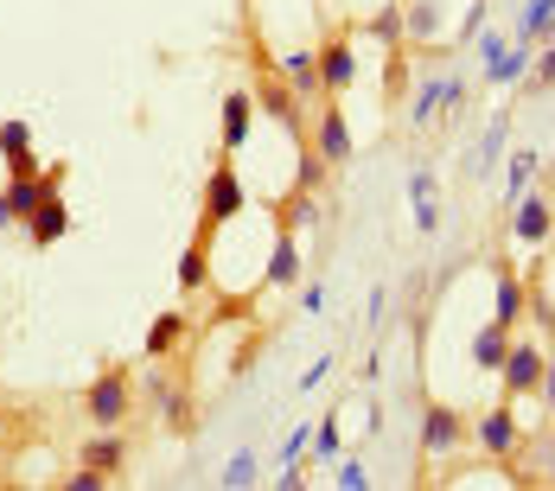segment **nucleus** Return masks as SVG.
<instances>
[{"mask_svg": "<svg viewBox=\"0 0 555 491\" xmlns=\"http://www.w3.org/2000/svg\"><path fill=\"white\" fill-rule=\"evenodd\" d=\"M517 39H530V46L543 39V46H550V39H555V0H524V20H517Z\"/></svg>", "mask_w": 555, "mask_h": 491, "instance_id": "obj_27", "label": "nucleus"}, {"mask_svg": "<svg viewBox=\"0 0 555 491\" xmlns=\"http://www.w3.org/2000/svg\"><path fill=\"white\" fill-rule=\"evenodd\" d=\"M275 70H281V83H287L294 96H326V90H320V46L275 52Z\"/></svg>", "mask_w": 555, "mask_h": 491, "instance_id": "obj_9", "label": "nucleus"}, {"mask_svg": "<svg viewBox=\"0 0 555 491\" xmlns=\"http://www.w3.org/2000/svg\"><path fill=\"white\" fill-rule=\"evenodd\" d=\"M249 128H256V90H230V96H223V147L243 154Z\"/></svg>", "mask_w": 555, "mask_h": 491, "instance_id": "obj_17", "label": "nucleus"}, {"mask_svg": "<svg viewBox=\"0 0 555 491\" xmlns=\"http://www.w3.org/2000/svg\"><path fill=\"white\" fill-rule=\"evenodd\" d=\"M96 486H109V479H103V473H90V466H77V473L64 479V491H96Z\"/></svg>", "mask_w": 555, "mask_h": 491, "instance_id": "obj_37", "label": "nucleus"}, {"mask_svg": "<svg viewBox=\"0 0 555 491\" xmlns=\"http://www.w3.org/2000/svg\"><path fill=\"white\" fill-rule=\"evenodd\" d=\"M409 205H415V230H441V185H435V172L428 166H415L409 172Z\"/></svg>", "mask_w": 555, "mask_h": 491, "instance_id": "obj_16", "label": "nucleus"}, {"mask_svg": "<svg viewBox=\"0 0 555 491\" xmlns=\"http://www.w3.org/2000/svg\"><path fill=\"white\" fill-rule=\"evenodd\" d=\"M338 486H345V491H371L377 479H371V473H364L358 460H345V466H338Z\"/></svg>", "mask_w": 555, "mask_h": 491, "instance_id": "obj_35", "label": "nucleus"}, {"mask_svg": "<svg viewBox=\"0 0 555 491\" xmlns=\"http://www.w3.org/2000/svg\"><path fill=\"white\" fill-rule=\"evenodd\" d=\"M460 90H466L460 77H428V83L415 90V103H409V128H428L441 109H453V103H460Z\"/></svg>", "mask_w": 555, "mask_h": 491, "instance_id": "obj_13", "label": "nucleus"}, {"mask_svg": "<svg viewBox=\"0 0 555 491\" xmlns=\"http://www.w3.org/2000/svg\"><path fill=\"white\" fill-rule=\"evenodd\" d=\"M294 281H300V243H294V230H275V249H269L262 287H294Z\"/></svg>", "mask_w": 555, "mask_h": 491, "instance_id": "obj_19", "label": "nucleus"}, {"mask_svg": "<svg viewBox=\"0 0 555 491\" xmlns=\"http://www.w3.org/2000/svg\"><path fill=\"white\" fill-rule=\"evenodd\" d=\"M313 453H320V460H338V453H345V435H338V422H320V428H313Z\"/></svg>", "mask_w": 555, "mask_h": 491, "instance_id": "obj_33", "label": "nucleus"}, {"mask_svg": "<svg viewBox=\"0 0 555 491\" xmlns=\"http://www.w3.org/2000/svg\"><path fill=\"white\" fill-rule=\"evenodd\" d=\"M504 46H511V39H504V33H492V26L479 33V57H486V64H499V57H504Z\"/></svg>", "mask_w": 555, "mask_h": 491, "instance_id": "obj_36", "label": "nucleus"}, {"mask_svg": "<svg viewBox=\"0 0 555 491\" xmlns=\"http://www.w3.org/2000/svg\"><path fill=\"white\" fill-rule=\"evenodd\" d=\"M333 371H338L333 358H320V364H313V371H307V377H300V389H320V383L333 377Z\"/></svg>", "mask_w": 555, "mask_h": 491, "instance_id": "obj_38", "label": "nucleus"}, {"mask_svg": "<svg viewBox=\"0 0 555 491\" xmlns=\"http://www.w3.org/2000/svg\"><path fill=\"white\" fill-rule=\"evenodd\" d=\"M351 33H371V39H377V46H389V52H402V46H409V20H402V7H396V0L371 7Z\"/></svg>", "mask_w": 555, "mask_h": 491, "instance_id": "obj_15", "label": "nucleus"}, {"mask_svg": "<svg viewBox=\"0 0 555 491\" xmlns=\"http://www.w3.org/2000/svg\"><path fill=\"white\" fill-rule=\"evenodd\" d=\"M77 466H90V473H103V479H115V473L128 466V440H121V428H96V435L83 440Z\"/></svg>", "mask_w": 555, "mask_h": 491, "instance_id": "obj_11", "label": "nucleus"}, {"mask_svg": "<svg viewBox=\"0 0 555 491\" xmlns=\"http://www.w3.org/2000/svg\"><path fill=\"white\" fill-rule=\"evenodd\" d=\"M275 218H281V230H313L320 223V192L294 185L287 198H275Z\"/></svg>", "mask_w": 555, "mask_h": 491, "instance_id": "obj_22", "label": "nucleus"}, {"mask_svg": "<svg viewBox=\"0 0 555 491\" xmlns=\"http://www.w3.org/2000/svg\"><path fill=\"white\" fill-rule=\"evenodd\" d=\"M524 313H530V287L504 269V262H492V320L499 326H517Z\"/></svg>", "mask_w": 555, "mask_h": 491, "instance_id": "obj_10", "label": "nucleus"}, {"mask_svg": "<svg viewBox=\"0 0 555 491\" xmlns=\"http://www.w3.org/2000/svg\"><path fill=\"white\" fill-rule=\"evenodd\" d=\"M537 179H543V160H537V147H517V154L504 160V198L517 205V198H524Z\"/></svg>", "mask_w": 555, "mask_h": 491, "instance_id": "obj_23", "label": "nucleus"}, {"mask_svg": "<svg viewBox=\"0 0 555 491\" xmlns=\"http://www.w3.org/2000/svg\"><path fill=\"white\" fill-rule=\"evenodd\" d=\"M524 447H530V466H537V473H530V479H555V435H524Z\"/></svg>", "mask_w": 555, "mask_h": 491, "instance_id": "obj_31", "label": "nucleus"}, {"mask_svg": "<svg viewBox=\"0 0 555 491\" xmlns=\"http://www.w3.org/2000/svg\"><path fill=\"white\" fill-rule=\"evenodd\" d=\"M172 345H185V313H160V320L147 326V345H141V351H147V358L160 364V358H167Z\"/></svg>", "mask_w": 555, "mask_h": 491, "instance_id": "obj_26", "label": "nucleus"}, {"mask_svg": "<svg viewBox=\"0 0 555 491\" xmlns=\"http://www.w3.org/2000/svg\"><path fill=\"white\" fill-rule=\"evenodd\" d=\"M0 160H7V172H39V160H33V121L26 115L0 121Z\"/></svg>", "mask_w": 555, "mask_h": 491, "instance_id": "obj_14", "label": "nucleus"}, {"mask_svg": "<svg viewBox=\"0 0 555 491\" xmlns=\"http://www.w3.org/2000/svg\"><path fill=\"white\" fill-rule=\"evenodd\" d=\"M243 205H249V192H243V172L223 160L211 166V179H205V218H198V236H211V230H223V223L243 218Z\"/></svg>", "mask_w": 555, "mask_h": 491, "instance_id": "obj_3", "label": "nucleus"}, {"mask_svg": "<svg viewBox=\"0 0 555 491\" xmlns=\"http://www.w3.org/2000/svg\"><path fill=\"white\" fill-rule=\"evenodd\" d=\"M384 313H389V294L384 287H371V326H384Z\"/></svg>", "mask_w": 555, "mask_h": 491, "instance_id": "obj_39", "label": "nucleus"}, {"mask_svg": "<svg viewBox=\"0 0 555 491\" xmlns=\"http://www.w3.org/2000/svg\"><path fill=\"white\" fill-rule=\"evenodd\" d=\"M543 166H550V172H555V160H543Z\"/></svg>", "mask_w": 555, "mask_h": 491, "instance_id": "obj_42", "label": "nucleus"}, {"mask_svg": "<svg viewBox=\"0 0 555 491\" xmlns=\"http://www.w3.org/2000/svg\"><path fill=\"white\" fill-rule=\"evenodd\" d=\"M83 415H90V428H128V415H134V377H128V364L103 371L83 389Z\"/></svg>", "mask_w": 555, "mask_h": 491, "instance_id": "obj_2", "label": "nucleus"}, {"mask_svg": "<svg viewBox=\"0 0 555 491\" xmlns=\"http://www.w3.org/2000/svg\"><path fill=\"white\" fill-rule=\"evenodd\" d=\"M460 440H466V415L447 409V402H428V409H422V453H428V460H447Z\"/></svg>", "mask_w": 555, "mask_h": 491, "instance_id": "obj_8", "label": "nucleus"}, {"mask_svg": "<svg viewBox=\"0 0 555 491\" xmlns=\"http://www.w3.org/2000/svg\"><path fill=\"white\" fill-rule=\"evenodd\" d=\"M524 90H530V96H537V90H555V39H550L537 57H530V77H524Z\"/></svg>", "mask_w": 555, "mask_h": 491, "instance_id": "obj_30", "label": "nucleus"}, {"mask_svg": "<svg viewBox=\"0 0 555 491\" xmlns=\"http://www.w3.org/2000/svg\"><path fill=\"white\" fill-rule=\"evenodd\" d=\"M211 287V236H192L179 249V294H205Z\"/></svg>", "mask_w": 555, "mask_h": 491, "instance_id": "obj_18", "label": "nucleus"}, {"mask_svg": "<svg viewBox=\"0 0 555 491\" xmlns=\"http://www.w3.org/2000/svg\"><path fill=\"white\" fill-rule=\"evenodd\" d=\"M555 236V198L543 185H530L517 205H511V243H524V249H543Z\"/></svg>", "mask_w": 555, "mask_h": 491, "instance_id": "obj_5", "label": "nucleus"}, {"mask_svg": "<svg viewBox=\"0 0 555 491\" xmlns=\"http://www.w3.org/2000/svg\"><path fill=\"white\" fill-rule=\"evenodd\" d=\"M294 185H307V192H320V185H326V160H320L313 147H300V172H294Z\"/></svg>", "mask_w": 555, "mask_h": 491, "instance_id": "obj_32", "label": "nucleus"}, {"mask_svg": "<svg viewBox=\"0 0 555 491\" xmlns=\"http://www.w3.org/2000/svg\"><path fill=\"white\" fill-rule=\"evenodd\" d=\"M256 109L269 115V121H281L287 134H300V96L281 83V70L269 64V77H262V90H256Z\"/></svg>", "mask_w": 555, "mask_h": 491, "instance_id": "obj_12", "label": "nucleus"}, {"mask_svg": "<svg viewBox=\"0 0 555 491\" xmlns=\"http://www.w3.org/2000/svg\"><path fill=\"white\" fill-rule=\"evenodd\" d=\"M358 83V52H351V26H333L320 39V90L326 96H345Z\"/></svg>", "mask_w": 555, "mask_h": 491, "instance_id": "obj_6", "label": "nucleus"}, {"mask_svg": "<svg viewBox=\"0 0 555 491\" xmlns=\"http://www.w3.org/2000/svg\"><path fill=\"white\" fill-rule=\"evenodd\" d=\"M504 141H511V115H492V128H486V141L473 154V179H492L504 166Z\"/></svg>", "mask_w": 555, "mask_h": 491, "instance_id": "obj_24", "label": "nucleus"}, {"mask_svg": "<svg viewBox=\"0 0 555 491\" xmlns=\"http://www.w3.org/2000/svg\"><path fill=\"white\" fill-rule=\"evenodd\" d=\"M307 447H313V428L300 422V428L287 435V447H281V460H287V466H300V460H307Z\"/></svg>", "mask_w": 555, "mask_h": 491, "instance_id": "obj_34", "label": "nucleus"}, {"mask_svg": "<svg viewBox=\"0 0 555 491\" xmlns=\"http://www.w3.org/2000/svg\"><path fill=\"white\" fill-rule=\"evenodd\" d=\"M466 351H473V364H479V371H492V377H499L504 351H511V326H499V320H486V326L473 332V345H466Z\"/></svg>", "mask_w": 555, "mask_h": 491, "instance_id": "obj_21", "label": "nucleus"}, {"mask_svg": "<svg viewBox=\"0 0 555 491\" xmlns=\"http://www.w3.org/2000/svg\"><path fill=\"white\" fill-rule=\"evenodd\" d=\"M530 57H537V46H530V39L504 46L499 64H486V83H492V90H511V83H524V77H530Z\"/></svg>", "mask_w": 555, "mask_h": 491, "instance_id": "obj_20", "label": "nucleus"}, {"mask_svg": "<svg viewBox=\"0 0 555 491\" xmlns=\"http://www.w3.org/2000/svg\"><path fill=\"white\" fill-rule=\"evenodd\" d=\"M192 415H198V409H192V389H160V428H172V435H192Z\"/></svg>", "mask_w": 555, "mask_h": 491, "instance_id": "obj_28", "label": "nucleus"}, {"mask_svg": "<svg viewBox=\"0 0 555 491\" xmlns=\"http://www.w3.org/2000/svg\"><path fill=\"white\" fill-rule=\"evenodd\" d=\"M307 147L320 154L326 166H351V154H358V141H351V121L338 115V96L326 103V109L313 115V128H307Z\"/></svg>", "mask_w": 555, "mask_h": 491, "instance_id": "obj_7", "label": "nucleus"}, {"mask_svg": "<svg viewBox=\"0 0 555 491\" xmlns=\"http://www.w3.org/2000/svg\"><path fill=\"white\" fill-rule=\"evenodd\" d=\"M543 371H550V351H543V345H530V338H511V351H504V364H499L504 396H511V402L537 396V389H543Z\"/></svg>", "mask_w": 555, "mask_h": 491, "instance_id": "obj_4", "label": "nucleus"}, {"mask_svg": "<svg viewBox=\"0 0 555 491\" xmlns=\"http://www.w3.org/2000/svg\"><path fill=\"white\" fill-rule=\"evenodd\" d=\"M26 236H33V243H57V236H70V211H64V192L39 205V218L26 223Z\"/></svg>", "mask_w": 555, "mask_h": 491, "instance_id": "obj_25", "label": "nucleus"}, {"mask_svg": "<svg viewBox=\"0 0 555 491\" xmlns=\"http://www.w3.org/2000/svg\"><path fill=\"white\" fill-rule=\"evenodd\" d=\"M13 223L20 218H13V205H7V192H0V230H13Z\"/></svg>", "mask_w": 555, "mask_h": 491, "instance_id": "obj_41", "label": "nucleus"}, {"mask_svg": "<svg viewBox=\"0 0 555 491\" xmlns=\"http://www.w3.org/2000/svg\"><path fill=\"white\" fill-rule=\"evenodd\" d=\"M524 435H530V428L517 422L511 396H504V402H492L486 415H473V422H466V440H473L486 460H517V453H524Z\"/></svg>", "mask_w": 555, "mask_h": 491, "instance_id": "obj_1", "label": "nucleus"}, {"mask_svg": "<svg viewBox=\"0 0 555 491\" xmlns=\"http://www.w3.org/2000/svg\"><path fill=\"white\" fill-rule=\"evenodd\" d=\"M537 396H543V409L555 415V358H550V371H543V389H537Z\"/></svg>", "mask_w": 555, "mask_h": 491, "instance_id": "obj_40", "label": "nucleus"}, {"mask_svg": "<svg viewBox=\"0 0 555 491\" xmlns=\"http://www.w3.org/2000/svg\"><path fill=\"white\" fill-rule=\"evenodd\" d=\"M218 486L223 491H249V486H256V453H230V460H223V473H218Z\"/></svg>", "mask_w": 555, "mask_h": 491, "instance_id": "obj_29", "label": "nucleus"}]
</instances>
